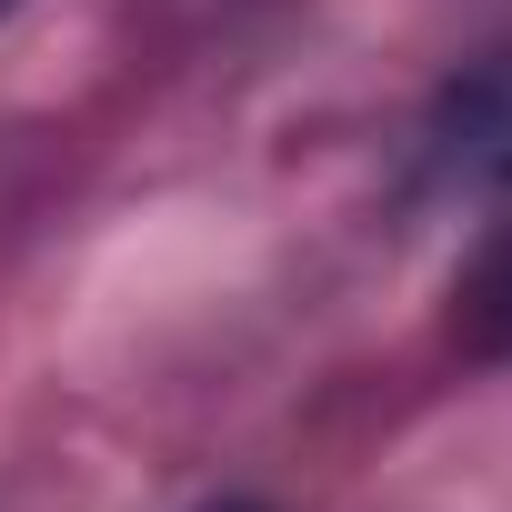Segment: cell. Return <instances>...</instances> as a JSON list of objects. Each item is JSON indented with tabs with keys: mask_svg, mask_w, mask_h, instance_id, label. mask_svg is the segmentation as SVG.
<instances>
[{
	"mask_svg": "<svg viewBox=\"0 0 512 512\" xmlns=\"http://www.w3.org/2000/svg\"><path fill=\"white\" fill-rule=\"evenodd\" d=\"M452 342L472 362H512V221H492L452 272Z\"/></svg>",
	"mask_w": 512,
	"mask_h": 512,
	"instance_id": "1",
	"label": "cell"
},
{
	"mask_svg": "<svg viewBox=\"0 0 512 512\" xmlns=\"http://www.w3.org/2000/svg\"><path fill=\"white\" fill-rule=\"evenodd\" d=\"M201 512H262V502H201Z\"/></svg>",
	"mask_w": 512,
	"mask_h": 512,
	"instance_id": "2",
	"label": "cell"
},
{
	"mask_svg": "<svg viewBox=\"0 0 512 512\" xmlns=\"http://www.w3.org/2000/svg\"><path fill=\"white\" fill-rule=\"evenodd\" d=\"M0 11H11V0H0Z\"/></svg>",
	"mask_w": 512,
	"mask_h": 512,
	"instance_id": "3",
	"label": "cell"
}]
</instances>
